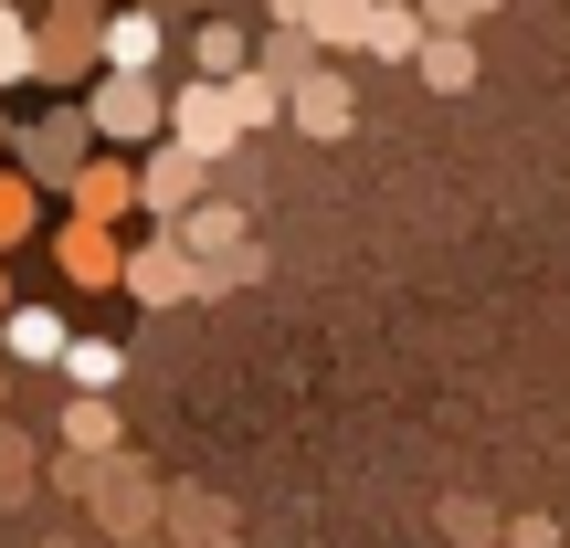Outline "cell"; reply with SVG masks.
Masks as SVG:
<instances>
[{
  "mask_svg": "<svg viewBox=\"0 0 570 548\" xmlns=\"http://www.w3.org/2000/svg\"><path fill=\"white\" fill-rule=\"evenodd\" d=\"M296 117H306V138H338V127H348V84H306Z\"/></svg>",
  "mask_w": 570,
  "mask_h": 548,
  "instance_id": "6da1fadb",
  "label": "cell"
},
{
  "mask_svg": "<svg viewBox=\"0 0 570 548\" xmlns=\"http://www.w3.org/2000/svg\"><path fill=\"white\" fill-rule=\"evenodd\" d=\"M180 138H190V148H223V138H233V127H223V96H190V106H180Z\"/></svg>",
  "mask_w": 570,
  "mask_h": 548,
  "instance_id": "7a4b0ae2",
  "label": "cell"
},
{
  "mask_svg": "<svg viewBox=\"0 0 570 548\" xmlns=\"http://www.w3.org/2000/svg\"><path fill=\"white\" fill-rule=\"evenodd\" d=\"M11 348H21V359H53V348H63V327L32 306V317H11Z\"/></svg>",
  "mask_w": 570,
  "mask_h": 548,
  "instance_id": "3957f363",
  "label": "cell"
},
{
  "mask_svg": "<svg viewBox=\"0 0 570 548\" xmlns=\"http://www.w3.org/2000/svg\"><path fill=\"white\" fill-rule=\"evenodd\" d=\"M148 42H159V32H148V21H138V11H127V21H117V32H106V53H117V63H148Z\"/></svg>",
  "mask_w": 570,
  "mask_h": 548,
  "instance_id": "277c9868",
  "label": "cell"
},
{
  "mask_svg": "<svg viewBox=\"0 0 570 548\" xmlns=\"http://www.w3.org/2000/svg\"><path fill=\"white\" fill-rule=\"evenodd\" d=\"M0 74H21V21L0 11Z\"/></svg>",
  "mask_w": 570,
  "mask_h": 548,
  "instance_id": "5b68a950",
  "label": "cell"
}]
</instances>
